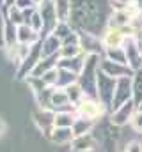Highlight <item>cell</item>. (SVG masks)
Wrapping results in <instances>:
<instances>
[{
  "label": "cell",
  "instance_id": "obj_1",
  "mask_svg": "<svg viewBox=\"0 0 142 152\" xmlns=\"http://www.w3.org/2000/svg\"><path fill=\"white\" fill-rule=\"evenodd\" d=\"M101 113V106L96 104V103H84L80 106V115L85 117V118H94Z\"/></svg>",
  "mask_w": 142,
  "mask_h": 152
},
{
  "label": "cell",
  "instance_id": "obj_2",
  "mask_svg": "<svg viewBox=\"0 0 142 152\" xmlns=\"http://www.w3.org/2000/svg\"><path fill=\"white\" fill-rule=\"evenodd\" d=\"M106 42H108V44L117 46V44L121 42V36H119V32H110V34H108V37H106Z\"/></svg>",
  "mask_w": 142,
  "mask_h": 152
},
{
  "label": "cell",
  "instance_id": "obj_3",
  "mask_svg": "<svg viewBox=\"0 0 142 152\" xmlns=\"http://www.w3.org/2000/svg\"><path fill=\"white\" fill-rule=\"evenodd\" d=\"M0 131H2V122H0ZM0 134H2V133H0Z\"/></svg>",
  "mask_w": 142,
  "mask_h": 152
}]
</instances>
